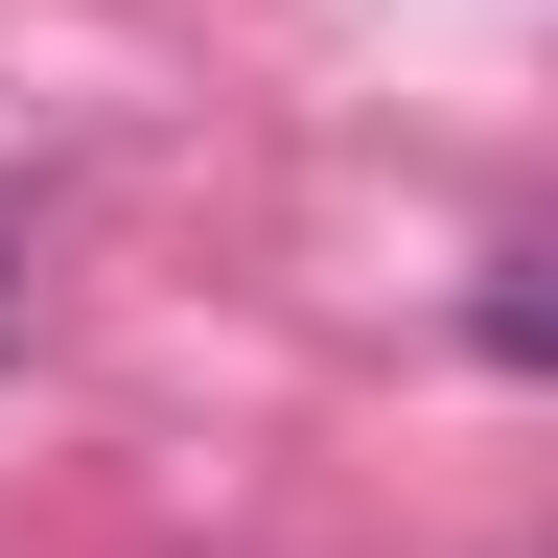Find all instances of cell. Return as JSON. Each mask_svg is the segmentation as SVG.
Returning a JSON list of instances; mask_svg holds the SVG:
<instances>
[{"label": "cell", "instance_id": "1", "mask_svg": "<svg viewBox=\"0 0 558 558\" xmlns=\"http://www.w3.org/2000/svg\"><path fill=\"white\" fill-rule=\"evenodd\" d=\"M488 349H512V373H558V233H535V256H488Z\"/></svg>", "mask_w": 558, "mask_h": 558}]
</instances>
